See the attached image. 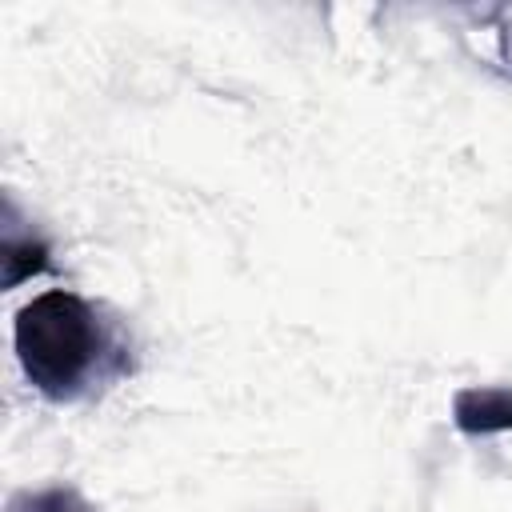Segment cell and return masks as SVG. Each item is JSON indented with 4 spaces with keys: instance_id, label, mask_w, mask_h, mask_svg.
Returning a JSON list of instances; mask_svg holds the SVG:
<instances>
[{
    "instance_id": "6da1fadb",
    "label": "cell",
    "mask_w": 512,
    "mask_h": 512,
    "mask_svg": "<svg viewBox=\"0 0 512 512\" xmlns=\"http://www.w3.org/2000/svg\"><path fill=\"white\" fill-rule=\"evenodd\" d=\"M12 344L24 380L52 404H72L132 368L128 348L104 312L64 288L40 292L16 312Z\"/></svg>"
},
{
    "instance_id": "277c9868",
    "label": "cell",
    "mask_w": 512,
    "mask_h": 512,
    "mask_svg": "<svg viewBox=\"0 0 512 512\" xmlns=\"http://www.w3.org/2000/svg\"><path fill=\"white\" fill-rule=\"evenodd\" d=\"M8 512H96L76 488L52 484V488H24L8 500Z\"/></svg>"
},
{
    "instance_id": "7a4b0ae2",
    "label": "cell",
    "mask_w": 512,
    "mask_h": 512,
    "mask_svg": "<svg viewBox=\"0 0 512 512\" xmlns=\"http://www.w3.org/2000/svg\"><path fill=\"white\" fill-rule=\"evenodd\" d=\"M452 424L464 436H496L512 432V388L488 384V388H460L452 396Z\"/></svg>"
},
{
    "instance_id": "3957f363",
    "label": "cell",
    "mask_w": 512,
    "mask_h": 512,
    "mask_svg": "<svg viewBox=\"0 0 512 512\" xmlns=\"http://www.w3.org/2000/svg\"><path fill=\"white\" fill-rule=\"evenodd\" d=\"M48 268V244L36 232L16 236L12 220L4 224V288H16L20 280Z\"/></svg>"
}]
</instances>
